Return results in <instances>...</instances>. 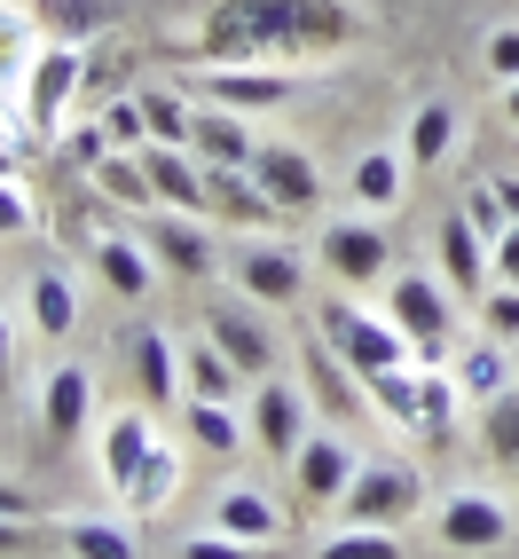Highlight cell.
<instances>
[{"mask_svg":"<svg viewBox=\"0 0 519 559\" xmlns=\"http://www.w3.org/2000/svg\"><path fill=\"white\" fill-rule=\"evenodd\" d=\"M213 528H220V536H237V544H260V551H268V544L283 536V504H276L268 489H220Z\"/></svg>","mask_w":519,"mask_h":559,"instance_id":"21","label":"cell"},{"mask_svg":"<svg viewBox=\"0 0 519 559\" xmlns=\"http://www.w3.org/2000/svg\"><path fill=\"white\" fill-rule=\"evenodd\" d=\"M87 418H95V379L80 362L48 370V386H40V433L56 441V450H71V441L87 433Z\"/></svg>","mask_w":519,"mask_h":559,"instance_id":"14","label":"cell"},{"mask_svg":"<svg viewBox=\"0 0 519 559\" xmlns=\"http://www.w3.org/2000/svg\"><path fill=\"white\" fill-rule=\"evenodd\" d=\"M173 480H181V457L166 450V441H150V457H142V473H134V489L119 497L126 512H158L166 497H173Z\"/></svg>","mask_w":519,"mask_h":559,"instance_id":"30","label":"cell"},{"mask_svg":"<svg viewBox=\"0 0 519 559\" xmlns=\"http://www.w3.org/2000/svg\"><path fill=\"white\" fill-rule=\"evenodd\" d=\"M190 151H197L205 166H252V158H260V134L244 127V110L205 103L197 119H190Z\"/></svg>","mask_w":519,"mask_h":559,"instance_id":"16","label":"cell"},{"mask_svg":"<svg viewBox=\"0 0 519 559\" xmlns=\"http://www.w3.org/2000/svg\"><path fill=\"white\" fill-rule=\"evenodd\" d=\"M480 331L504 347H519V284H496V292H480Z\"/></svg>","mask_w":519,"mask_h":559,"instance_id":"38","label":"cell"},{"mask_svg":"<svg viewBox=\"0 0 519 559\" xmlns=\"http://www.w3.org/2000/svg\"><path fill=\"white\" fill-rule=\"evenodd\" d=\"M181 379H190V394L197 402H237V394H252V379L220 355L213 340H190V355H181Z\"/></svg>","mask_w":519,"mask_h":559,"instance_id":"23","label":"cell"},{"mask_svg":"<svg viewBox=\"0 0 519 559\" xmlns=\"http://www.w3.org/2000/svg\"><path fill=\"white\" fill-rule=\"evenodd\" d=\"M315 559H401V536L394 528H347V536H330Z\"/></svg>","mask_w":519,"mask_h":559,"instance_id":"37","label":"cell"},{"mask_svg":"<svg viewBox=\"0 0 519 559\" xmlns=\"http://www.w3.org/2000/svg\"><path fill=\"white\" fill-rule=\"evenodd\" d=\"M323 269L339 284H386V237L370 229V221H339V229H323Z\"/></svg>","mask_w":519,"mask_h":559,"instance_id":"15","label":"cell"},{"mask_svg":"<svg viewBox=\"0 0 519 559\" xmlns=\"http://www.w3.org/2000/svg\"><path fill=\"white\" fill-rule=\"evenodd\" d=\"M205 213L237 221V229H268V221H276V205L252 181V166H205Z\"/></svg>","mask_w":519,"mask_h":559,"instance_id":"17","label":"cell"},{"mask_svg":"<svg viewBox=\"0 0 519 559\" xmlns=\"http://www.w3.org/2000/svg\"><path fill=\"white\" fill-rule=\"evenodd\" d=\"M190 441H197V450H213V457H229L237 441H244L237 402H197V394H190Z\"/></svg>","mask_w":519,"mask_h":559,"instance_id":"34","label":"cell"},{"mask_svg":"<svg viewBox=\"0 0 519 559\" xmlns=\"http://www.w3.org/2000/svg\"><path fill=\"white\" fill-rule=\"evenodd\" d=\"M496 198H504V213L519 221V181H496Z\"/></svg>","mask_w":519,"mask_h":559,"instance_id":"51","label":"cell"},{"mask_svg":"<svg viewBox=\"0 0 519 559\" xmlns=\"http://www.w3.org/2000/svg\"><path fill=\"white\" fill-rule=\"evenodd\" d=\"M354 473H362V457L347 450L339 433H307L300 457H291V489H300L307 504H339L354 489Z\"/></svg>","mask_w":519,"mask_h":559,"instance_id":"9","label":"cell"},{"mask_svg":"<svg viewBox=\"0 0 519 559\" xmlns=\"http://www.w3.org/2000/svg\"><path fill=\"white\" fill-rule=\"evenodd\" d=\"M433 252H440V269H449V292H457V300H480V292H488L496 245L480 237L464 213H440V229H433Z\"/></svg>","mask_w":519,"mask_h":559,"instance_id":"11","label":"cell"},{"mask_svg":"<svg viewBox=\"0 0 519 559\" xmlns=\"http://www.w3.org/2000/svg\"><path fill=\"white\" fill-rule=\"evenodd\" d=\"M252 181L268 190L276 213H315L323 205V174L307 151H291V142H260V158H252Z\"/></svg>","mask_w":519,"mask_h":559,"instance_id":"8","label":"cell"},{"mask_svg":"<svg viewBox=\"0 0 519 559\" xmlns=\"http://www.w3.org/2000/svg\"><path fill=\"white\" fill-rule=\"evenodd\" d=\"M496 276H504V284H519V221L496 237Z\"/></svg>","mask_w":519,"mask_h":559,"instance_id":"46","label":"cell"},{"mask_svg":"<svg viewBox=\"0 0 519 559\" xmlns=\"http://www.w3.org/2000/svg\"><path fill=\"white\" fill-rule=\"evenodd\" d=\"M71 158H80V166L95 174V166L110 158V134H102V127H71Z\"/></svg>","mask_w":519,"mask_h":559,"instance_id":"45","label":"cell"},{"mask_svg":"<svg viewBox=\"0 0 519 559\" xmlns=\"http://www.w3.org/2000/svg\"><path fill=\"white\" fill-rule=\"evenodd\" d=\"M32 544V520H9V512H0V551H24Z\"/></svg>","mask_w":519,"mask_h":559,"instance_id":"47","label":"cell"},{"mask_svg":"<svg viewBox=\"0 0 519 559\" xmlns=\"http://www.w3.org/2000/svg\"><path fill=\"white\" fill-rule=\"evenodd\" d=\"M425 504V480H418V465L410 457H362V473H354V489L330 504L347 520V528H401Z\"/></svg>","mask_w":519,"mask_h":559,"instance_id":"2","label":"cell"},{"mask_svg":"<svg viewBox=\"0 0 519 559\" xmlns=\"http://www.w3.org/2000/svg\"><path fill=\"white\" fill-rule=\"evenodd\" d=\"M354 205H370V213H394L401 205V158L394 151L354 158Z\"/></svg>","mask_w":519,"mask_h":559,"instance_id":"29","label":"cell"},{"mask_svg":"<svg viewBox=\"0 0 519 559\" xmlns=\"http://www.w3.org/2000/svg\"><path fill=\"white\" fill-rule=\"evenodd\" d=\"M386 316L401 323V340H410L418 355H440L449 347V323H457V292L433 284V276H401L386 292Z\"/></svg>","mask_w":519,"mask_h":559,"instance_id":"5","label":"cell"},{"mask_svg":"<svg viewBox=\"0 0 519 559\" xmlns=\"http://www.w3.org/2000/svg\"><path fill=\"white\" fill-rule=\"evenodd\" d=\"M511 480H519V473H511Z\"/></svg>","mask_w":519,"mask_h":559,"instance_id":"54","label":"cell"},{"mask_svg":"<svg viewBox=\"0 0 519 559\" xmlns=\"http://www.w3.org/2000/svg\"><path fill=\"white\" fill-rule=\"evenodd\" d=\"M315 323H323V340L339 347V355L362 370V379H378V370H394L401 355H410V340H401L394 316H370V308H354V300H330Z\"/></svg>","mask_w":519,"mask_h":559,"instance_id":"3","label":"cell"},{"mask_svg":"<svg viewBox=\"0 0 519 559\" xmlns=\"http://www.w3.org/2000/svg\"><path fill=\"white\" fill-rule=\"evenodd\" d=\"M370 386V409H386L394 426H418V409H425V379H410V370H378V379H362Z\"/></svg>","mask_w":519,"mask_h":559,"instance_id":"32","label":"cell"},{"mask_svg":"<svg viewBox=\"0 0 519 559\" xmlns=\"http://www.w3.org/2000/svg\"><path fill=\"white\" fill-rule=\"evenodd\" d=\"M110 16H119L110 0H32V24H40L48 40H71V48L95 40V32H110Z\"/></svg>","mask_w":519,"mask_h":559,"instance_id":"24","label":"cell"},{"mask_svg":"<svg viewBox=\"0 0 519 559\" xmlns=\"http://www.w3.org/2000/svg\"><path fill=\"white\" fill-rule=\"evenodd\" d=\"M32 229V198H24V181H0V237H24Z\"/></svg>","mask_w":519,"mask_h":559,"instance_id":"43","label":"cell"},{"mask_svg":"<svg viewBox=\"0 0 519 559\" xmlns=\"http://www.w3.org/2000/svg\"><path fill=\"white\" fill-rule=\"evenodd\" d=\"M0 181H24V151H9V142H0Z\"/></svg>","mask_w":519,"mask_h":559,"instance_id":"50","label":"cell"},{"mask_svg":"<svg viewBox=\"0 0 519 559\" xmlns=\"http://www.w3.org/2000/svg\"><path fill=\"white\" fill-rule=\"evenodd\" d=\"M95 190H102L110 205H158V190H150V174H142L134 151H110V158L95 166Z\"/></svg>","mask_w":519,"mask_h":559,"instance_id":"33","label":"cell"},{"mask_svg":"<svg viewBox=\"0 0 519 559\" xmlns=\"http://www.w3.org/2000/svg\"><path fill=\"white\" fill-rule=\"evenodd\" d=\"M504 110H511V127H519V80H511V87H504Z\"/></svg>","mask_w":519,"mask_h":559,"instance_id":"52","label":"cell"},{"mask_svg":"<svg viewBox=\"0 0 519 559\" xmlns=\"http://www.w3.org/2000/svg\"><path fill=\"white\" fill-rule=\"evenodd\" d=\"M102 134H110V151H142V142H150V119H142V95L110 103V110H102Z\"/></svg>","mask_w":519,"mask_h":559,"instance_id":"39","label":"cell"},{"mask_svg":"<svg viewBox=\"0 0 519 559\" xmlns=\"http://www.w3.org/2000/svg\"><path fill=\"white\" fill-rule=\"evenodd\" d=\"M480 441H488V457L519 473V386H504L496 402H480Z\"/></svg>","mask_w":519,"mask_h":559,"instance_id":"31","label":"cell"},{"mask_svg":"<svg viewBox=\"0 0 519 559\" xmlns=\"http://www.w3.org/2000/svg\"><path fill=\"white\" fill-rule=\"evenodd\" d=\"M80 80H87V56L71 48V40H48L40 56H32V71H24V127H32V142H48L63 127Z\"/></svg>","mask_w":519,"mask_h":559,"instance_id":"4","label":"cell"},{"mask_svg":"<svg viewBox=\"0 0 519 559\" xmlns=\"http://www.w3.org/2000/svg\"><path fill=\"white\" fill-rule=\"evenodd\" d=\"M71 559H142V544L126 528H110V520H71Z\"/></svg>","mask_w":519,"mask_h":559,"instance_id":"35","label":"cell"},{"mask_svg":"<svg viewBox=\"0 0 519 559\" xmlns=\"http://www.w3.org/2000/svg\"><path fill=\"white\" fill-rule=\"evenodd\" d=\"M71 323H80V300H71V284L48 269V276H32V331L40 340H71Z\"/></svg>","mask_w":519,"mask_h":559,"instance_id":"27","label":"cell"},{"mask_svg":"<svg viewBox=\"0 0 519 559\" xmlns=\"http://www.w3.org/2000/svg\"><path fill=\"white\" fill-rule=\"evenodd\" d=\"M252 441H260V457L291 465V457H300V441H307V394L260 379L252 386Z\"/></svg>","mask_w":519,"mask_h":559,"instance_id":"6","label":"cell"},{"mask_svg":"<svg viewBox=\"0 0 519 559\" xmlns=\"http://www.w3.org/2000/svg\"><path fill=\"white\" fill-rule=\"evenodd\" d=\"M457 386H464L472 402H496L504 386H519V370H511V347H504V340H480V347L457 362Z\"/></svg>","mask_w":519,"mask_h":559,"instance_id":"25","label":"cell"},{"mask_svg":"<svg viewBox=\"0 0 519 559\" xmlns=\"http://www.w3.org/2000/svg\"><path fill=\"white\" fill-rule=\"evenodd\" d=\"M205 103H229V110H276V103H291L300 95V80H291V71H260V63H220V71H205Z\"/></svg>","mask_w":519,"mask_h":559,"instance_id":"12","label":"cell"},{"mask_svg":"<svg viewBox=\"0 0 519 559\" xmlns=\"http://www.w3.org/2000/svg\"><path fill=\"white\" fill-rule=\"evenodd\" d=\"M142 119H150V142H181V151H190V119H197V110L190 103H181V95H142Z\"/></svg>","mask_w":519,"mask_h":559,"instance_id":"36","label":"cell"},{"mask_svg":"<svg viewBox=\"0 0 519 559\" xmlns=\"http://www.w3.org/2000/svg\"><path fill=\"white\" fill-rule=\"evenodd\" d=\"M457 151V110L449 103H418V119H410V166H440Z\"/></svg>","mask_w":519,"mask_h":559,"instance_id":"28","label":"cell"},{"mask_svg":"<svg viewBox=\"0 0 519 559\" xmlns=\"http://www.w3.org/2000/svg\"><path fill=\"white\" fill-rule=\"evenodd\" d=\"M142 174H150V190H158V205H173V213H205V158L197 151H181V142H142Z\"/></svg>","mask_w":519,"mask_h":559,"instance_id":"13","label":"cell"},{"mask_svg":"<svg viewBox=\"0 0 519 559\" xmlns=\"http://www.w3.org/2000/svg\"><path fill=\"white\" fill-rule=\"evenodd\" d=\"M237 292L260 300V308H291L307 292V260L291 252V245H276V237L268 245H244L237 252Z\"/></svg>","mask_w":519,"mask_h":559,"instance_id":"7","label":"cell"},{"mask_svg":"<svg viewBox=\"0 0 519 559\" xmlns=\"http://www.w3.org/2000/svg\"><path fill=\"white\" fill-rule=\"evenodd\" d=\"M150 441H158V433H150V409H142V402L119 409V418L102 426V480H110V497H126V489H134L142 457H150Z\"/></svg>","mask_w":519,"mask_h":559,"instance_id":"19","label":"cell"},{"mask_svg":"<svg viewBox=\"0 0 519 559\" xmlns=\"http://www.w3.org/2000/svg\"><path fill=\"white\" fill-rule=\"evenodd\" d=\"M95 269H102V284L110 292H126V300H142V292H150V245H126V237H102L95 245Z\"/></svg>","mask_w":519,"mask_h":559,"instance_id":"26","label":"cell"},{"mask_svg":"<svg viewBox=\"0 0 519 559\" xmlns=\"http://www.w3.org/2000/svg\"><path fill=\"white\" fill-rule=\"evenodd\" d=\"M457 394H464V386H449V379H433V370H425V409H418V433H440V426H449V418H457Z\"/></svg>","mask_w":519,"mask_h":559,"instance_id":"41","label":"cell"},{"mask_svg":"<svg viewBox=\"0 0 519 559\" xmlns=\"http://www.w3.org/2000/svg\"><path fill=\"white\" fill-rule=\"evenodd\" d=\"M464 221H472V229L488 237V245H496V237L511 229V213H504V198H496V181H488V190H472V198H464Z\"/></svg>","mask_w":519,"mask_h":559,"instance_id":"40","label":"cell"},{"mask_svg":"<svg viewBox=\"0 0 519 559\" xmlns=\"http://www.w3.org/2000/svg\"><path fill=\"white\" fill-rule=\"evenodd\" d=\"M511 370H519V347H511Z\"/></svg>","mask_w":519,"mask_h":559,"instance_id":"53","label":"cell"},{"mask_svg":"<svg viewBox=\"0 0 519 559\" xmlns=\"http://www.w3.org/2000/svg\"><path fill=\"white\" fill-rule=\"evenodd\" d=\"M16 379V340H9V316H0V386Z\"/></svg>","mask_w":519,"mask_h":559,"instance_id":"49","label":"cell"},{"mask_svg":"<svg viewBox=\"0 0 519 559\" xmlns=\"http://www.w3.org/2000/svg\"><path fill=\"white\" fill-rule=\"evenodd\" d=\"M488 71H496V80H504V87L519 80V24H504V32H496V40H488Z\"/></svg>","mask_w":519,"mask_h":559,"instance_id":"44","label":"cell"},{"mask_svg":"<svg viewBox=\"0 0 519 559\" xmlns=\"http://www.w3.org/2000/svg\"><path fill=\"white\" fill-rule=\"evenodd\" d=\"M205 323H213V347L229 355V362L244 370L252 386H260V379H268V370H276V340H268V331H260V316H244V308H213Z\"/></svg>","mask_w":519,"mask_h":559,"instance_id":"22","label":"cell"},{"mask_svg":"<svg viewBox=\"0 0 519 559\" xmlns=\"http://www.w3.org/2000/svg\"><path fill=\"white\" fill-rule=\"evenodd\" d=\"M181 559H260V544H237V536H190V544H181Z\"/></svg>","mask_w":519,"mask_h":559,"instance_id":"42","label":"cell"},{"mask_svg":"<svg viewBox=\"0 0 519 559\" xmlns=\"http://www.w3.org/2000/svg\"><path fill=\"white\" fill-rule=\"evenodd\" d=\"M354 40L347 0H213L197 56L205 63H291Z\"/></svg>","mask_w":519,"mask_h":559,"instance_id":"1","label":"cell"},{"mask_svg":"<svg viewBox=\"0 0 519 559\" xmlns=\"http://www.w3.org/2000/svg\"><path fill=\"white\" fill-rule=\"evenodd\" d=\"M126 362H134V402L142 409H166V402H181V355L166 347V331H134V347H126Z\"/></svg>","mask_w":519,"mask_h":559,"instance_id":"20","label":"cell"},{"mask_svg":"<svg viewBox=\"0 0 519 559\" xmlns=\"http://www.w3.org/2000/svg\"><path fill=\"white\" fill-rule=\"evenodd\" d=\"M433 528H440V544H449V551H496V544L511 536V504L488 497V489H464V497L440 504Z\"/></svg>","mask_w":519,"mask_h":559,"instance_id":"10","label":"cell"},{"mask_svg":"<svg viewBox=\"0 0 519 559\" xmlns=\"http://www.w3.org/2000/svg\"><path fill=\"white\" fill-rule=\"evenodd\" d=\"M150 260H166L173 276H213V237H205V213H166V221H150Z\"/></svg>","mask_w":519,"mask_h":559,"instance_id":"18","label":"cell"},{"mask_svg":"<svg viewBox=\"0 0 519 559\" xmlns=\"http://www.w3.org/2000/svg\"><path fill=\"white\" fill-rule=\"evenodd\" d=\"M0 512H9V520H32V497L16 489V480H0Z\"/></svg>","mask_w":519,"mask_h":559,"instance_id":"48","label":"cell"}]
</instances>
